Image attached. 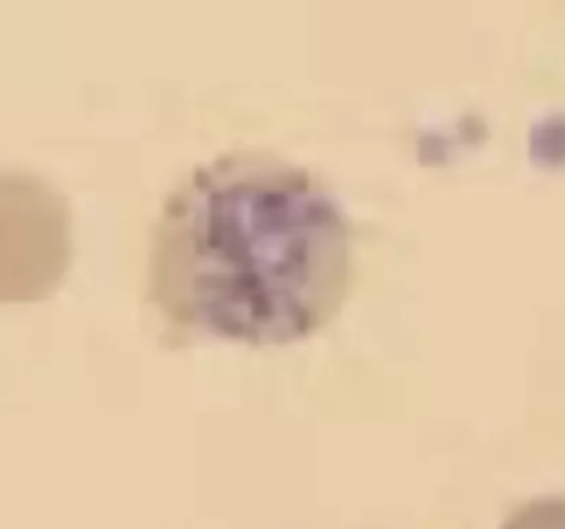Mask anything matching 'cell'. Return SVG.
<instances>
[{
	"label": "cell",
	"mask_w": 565,
	"mask_h": 529,
	"mask_svg": "<svg viewBox=\"0 0 565 529\" xmlns=\"http://www.w3.org/2000/svg\"><path fill=\"white\" fill-rule=\"evenodd\" d=\"M351 273V224L334 193L276 154L230 152L166 196L149 298L191 339L292 345L340 314Z\"/></svg>",
	"instance_id": "obj_1"
},
{
	"label": "cell",
	"mask_w": 565,
	"mask_h": 529,
	"mask_svg": "<svg viewBox=\"0 0 565 529\" xmlns=\"http://www.w3.org/2000/svg\"><path fill=\"white\" fill-rule=\"evenodd\" d=\"M502 529H565V496H541L516 507Z\"/></svg>",
	"instance_id": "obj_3"
},
{
	"label": "cell",
	"mask_w": 565,
	"mask_h": 529,
	"mask_svg": "<svg viewBox=\"0 0 565 529\" xmlns=\"http://www.w3.org/2000/svg\"><path fill=\"white\" fill-rule=\"evenodd\" d=\"M72 264L64 193L28 171L0 169V303L53 295Z\"/></svg>",
	"instance_id": "obj_2"
}]
</instances>
